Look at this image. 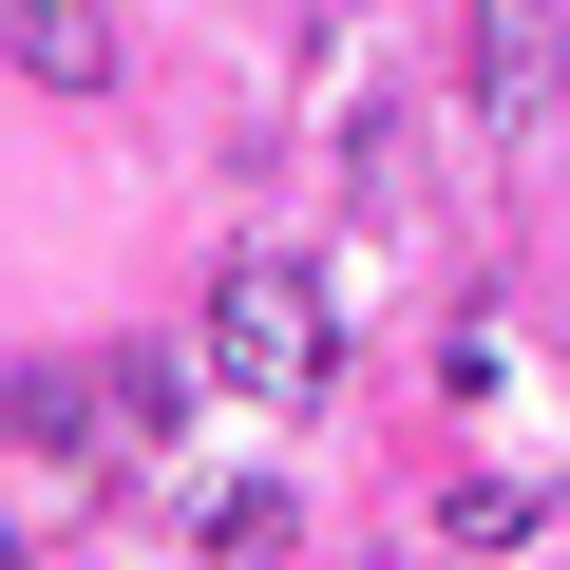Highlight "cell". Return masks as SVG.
<instances>
[{"label":"cell","instance_id":"6da1fadb","mask_svg":"<svg viewBox=\"0 0 570 570\" xmlns=\"http://www.w3.org/2000/svg\"><path fill=\"white\" fill-rule=\"evenodd\" d=\"M0 419H20L58 475H134V456L171 438V362H20Z\"/></svg>","mask_w":570,"mask_h":570},{"label":"cell","instance_id":"7a4b0ae2","mask_svg":"<svg viewBox=\"0 0 570 570\" xmlns=\"http://www.w3.org/2000/svg\"><path fill=\"white\" fill-rule=\"evenodd\" d=\"M209 362H228L247 400H305V381L343 362V324H324V285H305V266H228V305H209Z\"/></svg>","mask_w":570,"mask_h":570},{"label":"cell","instance_id":"5b68a950","mask_svg":"<svg viewBox=\"0 0 570 570\" xmlns=\"http://www.w3.org/2000/svg\"><path fill=\"white\" fill-rule=\"evenodd\" d=\"M494 532H532V475H456L438 494V551H494Z\"/></svg>","mask_w":570,"mask_h":570},{"label":"cell","instance_id":"3957f363","mask_svg":"<svg viewBox=\"0 0 570 570\" xmlns=\"http://www.w3.org/2000/svg\"><path fill=\"white\" fill-rule=\"evenodd\" d=\"M551 58H570V0H475V134H494V153H532Z\"/></svg>","mask_w":570,"mask_h":570},{"label":"cell","instance_id":"8992f818","mask_svg":"<svg viewBox=\"0 0 570 570\" xmlns=\"http://www.w3.org/2000/svg\"><path fill=\"white\" fill-rule=\"evenodd\" d=\"M0 551H20V532H0Z\"/></svg>","mask_w":570,"mask_h":570},{"label":"cell","instance_id":"277c9868","mask_svg":"<svg viewBox=\"0 0 570 570\" xmlns=\"http://www.w3.org/2000/svg\"><path fill=\"white\" fill-rule=\"evenodd\" d=\"M0 58L58 77V96H96V77H115V20H96V0H0Z\"/></svg>","mask_w":570,"mask_h":570}]
</instances>
